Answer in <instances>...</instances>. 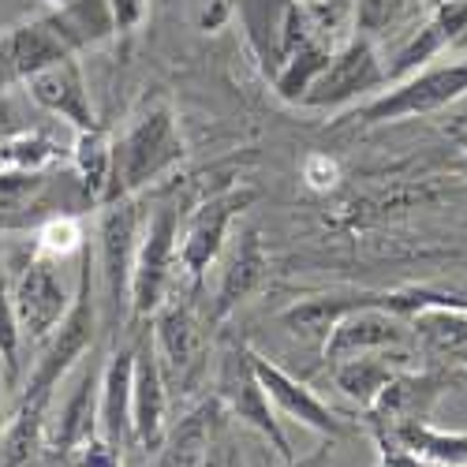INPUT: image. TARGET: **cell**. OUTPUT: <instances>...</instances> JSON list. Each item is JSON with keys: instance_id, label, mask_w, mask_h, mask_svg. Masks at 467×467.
Listing matches in <instances>:
<instances>
[{"instance_id": "obj_1", "label": "cell", "mask_w": 467, "mask_h": 467, "mask_svg": "<svg viewBox=\"0 0 467 467\" xmlns=\"http://www.w3.org/2000/svg\"><path fill=\"white\" fill-rule=\"evenodd\" d=\"M187 158V146L176 124V112L161 101L139 112L131 128L112 142V172L101 206H112L120 199H135L153 180L169 176Z\"/></svg>"}, {"instance_id": "obj_2", "label": "cell", "mask_w": 467, "mask_h": 467, "mask_svg": "<svg viewBox=\"0 0 467 467\" xmlns=\"http://www.w3.org/2000/svg\"><path fill=\"white\" fill-rule=\"evenodd\" d=\"M90 254H83V269H79V288L71 296L67 315L60 318V326L49 333V340L42 344V356H37L26 389L19 400H49L57 385L64 381V374L79 363L90 344H94V329H98V303H94V281H90Z\"/></svg>"}, {"instance_id": "obj_3", "label": "cell", "mask_w": 467, "mask_h": 467, "mask_svg": "<svg viewBox=\"0 0 467 467\" xmlns=\"http://www.w3.org/2000/svg\"><path fill=\"white\" fill-rule=\"evenodd\" d=\"M176 269H180V206L161 202L146 217L142 240L135 251L131 296H128V306L135 318L158 315V306L169 299Z\"/></svg>"}, {"instance_id": "obj_4", "label": "cell", "mask_w": 467, "mask_h": 467, "mask_svg": "<svg viewBox=\"0 0 467 467\" xmlns=\"http://www.w3.org/2000/svg\"><path fill=\"white\" fill-rule=\"evenodd\" d=\"M460 98H467V60L434 64V67L426 64V67L411 71L408 79L393 83L370 105H363L356 112V120L359 124H393V120H408V116L438 112Z\"/></svg>"}, {"instance_id": "obj_5", "label": "cell", "mask_w": 467, "mask_h": 467, "mask_svg": "<svg viewBox=\"0 0 467 467\" xmlns=\"http://www.w3.org/2000/svg\"><path fill=\"white\" fill-rule=\"evenodd\" d=\"M385 60L378 53V46L363 34H352L340 49H333L326 71L318 75L310 90L299 98L303 109H340L352 105L374 90H385Z\"/></svg>"}, {"instance_id": "obj_6", "label": "cell", "mask_w": 467, "mask_h": 467, "mask_svg": "<svg viewBox=\"0 0 467 467\" xmlns=\"http://www.w3.org/2000/svg\"><path fill=\"white\" fill-rule=\"evenodd\" d=\"M153 352H158L165 381L180 389L199 385L206 370V356H210V340L191 303L165 299L158 306V315H153Z\"/></svg>"}, {"instance_id": "obj_7", "label": "cell", "mask_w": 467, "mask_h": 467, "mask_svg": "<svg viewBox=\"0 0 467 467\" xmlns=\"http://www.w3.org/2000/svg\"><path fill=\"white\" fill-rule=\"evenodd\" d=\"M8 292H12V310H16V322H19V337H26L34 344H46L49 333L60 326V318L67 315V306H71V296L60 285L53 262L42 258V254L23 258V265L16 269Z\"/></svg>"}, {"instance_id": "obj_8", "label": "cell", "mask_w": 467, "mask_h": 467, "mask_svg": "<svg viewBox=\"0 0 467 467\" xmlns=\"http://www.w3.org/2000/svg\"><path fill=\"white\" fill-rule=\"evenodd\" d=\"M251 202H254L251 187H228L191 213L183 236H180V269L194 285H199L206 277V269L221 258L232 221H236V213H244Z\"/></svg>"}, {"instance_id": "obj_9", "label": "cell", "mask_w": 467, "mask_h": 467, "mask_svg": "<svg viewBox=\"0 0 467 467\" xmlns=\"http://www.w3.org/2000/svg\"><path fill=\"white\" fill-rule=\"evenodd\" d=\"M217 400L224 404V411L232 419H240L244 426L258 431L269 445L281 452L285 463L296 460L292 456V445H288V438L281 431V422H277V411H274V404H269V397H265V389L258 385V378L251 370L247 344L232 348V352L224 356V363H221V397Z\"/></svg>"}, {"instance_id": "obj_10", "label": "cell", "mask_w": 467, "mask_h": 467, "mask_svg": "<svg viewBox=\"0 0 467 467\" xmlns=\"http://www.w3.org/2000/svg\"><path fill=\"white\" fill-rule=\"evenodd\" d=\"M142 206H139V194L135 199H120L105 206L101 213V277H105V292L112 310H120L131 296V269H135V251L142 240Z\"/></svg>"}, {"instance_id": "obj_11", "label": "cell", "mask_w": 467, "mask_h": 467, "mask_svg": "<svg viewBox=\"0 0 467 467\" xmlns=\"http://www.w3.org/2000/svg\"><path fill=\"white\" fill-rule=\"evenodd\" d=\"M452 46H467V0H445V5H434V12L426 19H419V26L408 34V42L393 53V64H385L389 87L438 60Z\"/></svg>"}, {"instance_id": "obj_12", "label": "cell", "mask_w": 467, "mask_h": 467, "mask_svg": "<svg viewBox=\"0 0 467 467\" xmlns=\"http://www.w3.org/2000/svg\"><path fill=\"white\" fill-rule=\"evenodd\" d=\"M247 359H251V370H254V378H258V385L265 389V397H269V404H274L281 415H288V419H296V422H303V426H310L315 434H322V438H329V441H337V438H344L348 434V426H344V419L329 408V404H322L310 389L303 385V381H296L292 374H285L277 363H269L265 356H258L254 348H247Z\"/></svg>"}, {"instance_id": "obj_13", "label": "cell", "mask_w": 467, "mask_h": 467, "mask_svg": "<svg viewBox=\"0 0 467 467\" xmlns=\"http://www.w3.org/2000/svg\"><path fill=\"white\" fill-rule=\"evenodd\" d=\"M408 318L393 315L385 306H356L333 326V333L326 337L322 352L329 363L352 359V356H370V352H385V348H400L408 340Z\"/></svg>"}, {"instance_id": "obj_14", "label": "cell", "mask_w": 467, "mask_h": 467, "mask_svg": "<svg viewBox=\"0 0 467 467\" xmlns=\"http://www.w3.org/2000/svg\"><path fill=\"white\" fill-rule=\"evenodd\" d=\"M165 415H169V381L161 374L153 344L135 348V381H131V441L150 460L165 441Z\"/></svg>"}, {"instance_id": "obj_15", "label": "cell", "mask_w": 467, "mask_h": 467, "mask_svg": "<svg viewBox=\"0 0 467 467\" xmlns=\"http://www.w3.org/2000/svg\"><path fill=\"white\" fill-rule=\"evenodd\" d=\"M30 101L57 116V120L71 124L75 131H90L98 128V116H94V105H90V94H87V79H83V67L75 64V57L67 60H57L42 71H34L30 79L23 83Z\"/></svg>"}, {"instance_id": "obj_16", "label": "cell", "mask_w": 467, "mask_h": 467, "mask_svg": "<svg viewBox=\"0 0 467 467\" xmlns=\"http://www.w3.org/2000/svg\"><path fill=\"white\" fill-rule=\"evenodd\" d=\"M131 381H135V344L116 348L101 370V397H98V434L124 452L131 441Z\"/></svg>"}, {"instance_id": "obj_17", "label": "cell", "mask_w": 467, "mask_h": 467, "mask_svg": "<svg viewBox=\"0 0 467 467\" xmlns=\"http://www.w3.org/2000/svg\"><path fill=\"white\" fill-rule=\"evenodd\" d=\"M221 431H224V404L221 400L199 404L172 431H165V441L150 456V467H199Z\"/></svg>"}, {"instance_id": "obj_18", "label": "cell", "mask_w": 467, "mask_h": 467, "mask_svg": "<svg viewBox=\"0 0 467 467\" xmlns=\"http://www.w3.org/2000/svg\"><path fill=\"white\" fill-rule=\"evenodd\" d=\"M0 46H5V57H8V67L16 75V83H26L34 71L75 57L71 42L64 37V30H60V23L53 16L34 19V23L19 26V30H12L8 37H0Z\"/></svg>"}, {"instance_id": "obj_19", "label": "cell", "mask_w": 467, "mask_h": 467, "mask_svg": "<svg viewBox=\"0 0 467 467\" xmlns=\"http://www.w3.org/2000/svg\"><path fill=\"white\" fill-rule=\"evenodd\" d=\"M441 385L445 381L434 374H393L389 385L378 393V400L367 408L370 426L385 434V431H393L397 422L426 419V411H431V404L441 393Z\"/></svg>"}, {"instance_id": "obj_20", "label": "cell", "mask_w": 467, "mask_h": 467, "mask_svg": "<svg viewBox=\"0 0 467 467\" xmlns=\"http://www.w3.org/2000/svg\"><path fill=\"white\" fill-rule=\"evenodd\" d=\"M64 161V146L46 128H16L0 135V180H37L53 176V169Z\"/></svg>"}, {"instance_id": "obj_21", "label": "cell", "mask_w": 467, "mask_h": 467, "mask_svg": "<svg viewBox=\"0 0 467 467\" xmlns=\"http://www.w3.org/2000/svg\"><path fill=\"white\" fill-rule=\"evenodd\" d=\"M374 292H326V296H306L299 303H292L285 315H281V326L306 340V344H326V337L333 333V326L348 315V310H356L363 303H370Z\"/></svg>"}, {"instance_id": "obj_22", "label": "cell", "mask_w": 467, "mask_h": 467, "mask_svg": "<svg viewBox=\"0 0 467 467\" xmlns=\"http://www.w3.org/2000/svg\"><path fill=\"white\" fill-rule=\"evenodd\" d=\"M265 269H269V258H265V247L258 240V232H244V236L236 240V247H232L224 269H221L213 318H224L232 306H240L265 281Z\"/></svg>"}, {"instance_id": "obj_23", "label": "cell", "mask_w": 467, "mask_h": 467, "mask_svg": "<svg viewBox=\"0 0 467 467\" xmlns=\"http://www.w3.org/2000/svg\"><path fill=\"white\" fill-rule=\"evenodd\" d=\"M98 397H101V370L83 367L79 381H75V389L60 408L57 431H53V449L60 456H71L83 441H90L98 434Z\"/></svg>"}, {"instance_id": "obj_24", "label": "cell", "mask_w": 467, "mask_h": 467, "mask_svg": "<svg viewBox=\"0 0 467 467\" xmlns=\"http://www.w3.org/2000/svg\"><path fill=\"white\" fill-rule=\"evenodd\" d=\"M408 326L431 352L452 356L456 363L467 359V299L426 303L408 318Z\"/></svg>"}, {"instance_id": "obj_25", "label": "cell", "mask_w": 467, "mask_h": 467, "mask_svg": "<svg viewBox=\"0 0 467 467\" xmlns=\"http://www.w3.org/2000/svg\"><path fill=\"white\" fill-rule=\"evenodd\" d=\"M53 176L37 180H0V232H23L49 221L53 210Z\"/></svg>"}, {"instance_id": "obj_26", "label": "cell", "mask_w": 467, "mask_h": 467, "mask_svg": "<svg viewBox=\"0 0 467 467\" xmlns=\"http://www.w3.org/2000/svg\"><path fill=\"white\" fill-rule=\"evenodd\" d=\"M49 400H19L16 419L0 434V467H37L46 449Z\"/></svg>"}, {"instance_id": "obj_27", "label": "cell", "mask_w": 467, "mask_h": 467, "mask_svg": "<svg viewBox=\"0 0 467 467\" xmlns=\"http://www.w3.org/2000/svg\"><path fill=\"white\" fill-rule=\"evenodd\" d=\"M385 438L400 449H408L411 456L434 463V467H467V434L434 431V426H426V419L397 422L393 431H385Z\"/></svg>"}, {"instance_id": "obj_28", "label": "cell", "mask_w": 467, "mask_h": 467, "mask_svg": "<svg viewBox=\"0 0 467 467\" xmlns=\"http://www.w3.org/2000/svg\"><path fill=\"white\" fill-rule=\"evenodd\" d=\"M397 370L385 363L381 352H370V356H352V359H340L333 363V381L337 389L348 397V400H356L359 408H370L378 400V393L389 385V378H393Z\"/></svg>"}, {"instance_id": "obj_29", "label": "cell", "mask_w": 467, "mask_h": 467, "mask_svg": "<svg viewBox=\"0 0 467 467\" xmlns=\"http://www.w3.org/2000/svg\"><path fill=\"white\" fill-rule=\"evenodd\" d=\"M71 165H75V176L83 180L87 199L90 202H101L105 199V187H109V172H112V142H109V135L101 128L75 131Z\"/></svg>"}, {"instance_id": "obj_30", "label": "cell", "mask_w": 467, "mask_h": 467, "mask_svg": "<svg viewBox=\"0 0 467 467\" xmlns=\"http://www.w3.org/2000/svg\"><path fill=\"white\" fill-rule=\"evenodd\" d=\"M426 0H356V34L381 37L393 30H415Z\"/></svg>"}, {"instance_id": "obj_31", "label": "cell", "mask_w": 467, "mask_h": 467, "mask_svg": "<svg viewBox=\"0 0 467 467\" xmlns=\"http://www.w3.org/2000/svg\"><path fill=\"white\" fill-rule=\"evenodd\" d=\"M75 251H83V228L71 213H53L34 228V254H42L49 262H60Z\"/></svg>"}, {"instance_id": "obj_32", "label": "cell", "mask_w": 467, "mask_h": 467, "mask_svg": "<svg viewBox=\"0 0 467 467\" xmlns=\"http://www.w3.org/2000/svg\"><path fill=\"white\" fill-rule=\"evenodd\" d=\"M19 322L12 310V292L8 281L0 274V363H5V385L19 381Z\"/></svg>"}, {"instance_id": "obj_33", "label": "cell", "mask_w": 467, "mask_h": 467, "mask_svg": "<svg viewBox=\"0 0 467 467\" xmlns=\"http://www.w3.org/2000/svg\"><path fill=\"white\" fill-rule=\"evenodd\" d=\"M71 460H75V467H124L120 449L109 445L101 434H94L90 441H83L79 449L71 452Z\"/></svg>"}, {"instance_id": "obj_34", "label": "cell", "mask_w": 467, "mask_h": 467, "mask_svg": "<svg viewBox=\"0 0 467 467\" xmlns=\"http://www.w3.org/2000/svg\"><path fill=\"white\" fill-rule=\"evenodd\" d=\"M303 180L315 187V191H329L337 180H340V169L333 158H326V153H306L303 161Z\"/></svg>"}, {"instance_id": "obj_35", "label": "cell", "mask_w": 467, "mask_h": 467, "mask_svg": "<svg viewBox=\"0 0 467 467\" xmlns=\"http://www.w3.org/2000/svg\"><path fill=\"white\" fill-rule=\"evenodd\" d=\"M150 0H109V12H112V26L116 30H135L146 19Z\"/></svg>"}, {"instance_id": "obj_36", "label": "cell", "mask_w": 467, "mask_h": 467, "mask_svg": "<svg viewBox=\"0 0 467 467\" xmlns=\"http://www.w3.org/2000/svg\"><path fill=\"white\" fill-rule=\"evenodd\" d=\"M199 467H240V449L217 434V438H213V445L206 449V456H202V463H199Z\"/></svg>"}, {"instance_id": "obj_37", "label": "cell", "mask_w": 467, "mask_h": 467, "mask_svg": "<svg viewBox=\"0 0 467 467\" xmlns=\"http://www.w3.org/2000/svg\"><path fill=\"white\" fill-rule=\"evenodd\" d=\"M329 463V449H318L315 456H306V460H288L285 467H326Z\"/></svg>"}, {"instance_id": "obj_38", "label": "cell", "mask_w": 467, "mask_h": 467, "mask_svg": "<svg viewBox=\"0 0 467 467\" xmlns=\"http://www.w3.org/2000/svg\"><path fill=\"white\" fill-rule=\"evenodd\" d=\"M0 385H5V363H0Z\"/></svg>"}, {"instance_id": "obj_39", "label": "cell", "mask_w": 467, "mask_h": 467, "mask_svg": "<svg viewBox=\"0 0 467 467\" xmlns=\"http://www.w3.org/2000/svg\"><path fill=\"white\" fill-rule=\"evenodd\" d=\"M431 5H445V0H431Z\"/></svg>"}, {"instance_id": "obj_40", "label": "cell", "mask_w": 467, "mask_h": 467, "mask_svg": "<svg viewBox=\"0 0 467 467\" xmlns=\"http://www.w3.org/2000/svg\"><path fill=\"white\" fill-rule=\"evenodd\" d=\"M463 150H467V142H463Z\"/></svg>"}, {"instance_id": "obj_41", "label": "cell", "mask_w": 467, "mask_h": 467, "mask_svg": "<svg viewBox=\"0 0 467 467\" xmlns=\"http://www.w3.org/2000/svg\"><path fill=\"white\" fill-rule=\"evenodd\" d=\"M463 363H467V359H463Z\"/></svg>"}]
</instances>
